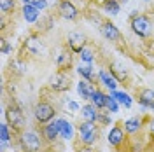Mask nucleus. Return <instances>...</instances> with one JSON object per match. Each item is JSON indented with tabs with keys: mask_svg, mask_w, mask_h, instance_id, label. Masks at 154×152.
I'll return each mask as SVG.
<instances>
[{
	"mask_svg": "<svg viewBox=\"0 0 154 152\" xmlns=\"http://www.w3.org/2000/svg\"><path fill=\"white\" fill-rule=\"evenodd\" d=\"M98 82L103 86V87H107L109 91H116L117 89V81H116V77L109 72V70H100L98 72Z\"/></svg>",
	"mask_w": 154,
	"mask_h": 152,
	"instance_id": "15",
	"label": "nucleus"
},
{
	"mask_svg": "<svg viewBox=\"0 0 154 152\" xmlns=\"http://www.w3.org/2000/svg\"><path fill=\"white\" fill-rule=\"evenodd\" d=\"M95 82H91V81H86V79H81L79 82H77V93L79 96L82 98V100H91V96L95 93Z\"/></svg>",
	"mask_w": 154,
	"mask_h": 152,
	"instance_id": "14",
	"label": "nucleus"
},
{
	"mask_svg": "<svg viewBox=\"0 0 154 152\" xmlns=\"http://www.w3.org/2000/svg\"><path fill=\"white\" fill-rule=\"evenodd\" d=\"M100 33L103 35V38L110 40V42H117V40H121V38H123L119 28L116 26L114 23H110V21H103V23L100 25Z\"/></svg>",
	"mask_w": 154,
	"mask_h": 152,
	"instance_id": "12",
	"label": "nucleus"
},
{
	"mask_svg": "<svg viewBox=\"0 0 154 152\" xmlns=\"http://www.w3.org/2000/svg\"><path fill=\"white\" fill-rule=\"evenodd\" d=\"M96 123L100 124V126H110V123H112V119H110V112H98V119H96Z\"/></svg>",
	"mask_w": 154,
	"mask_h": 152,
	"instance_id": "30",
	"label": "nucleus"
},
{
	"mask_svg": "<svg viewBox=\"0 0 154 152\" xmlns=\"http://www.w3.org/2000/svg\"><path fill=\"white\" fill-rule=\"evenodd\" d=\"M32 5H35L38 11H44L46 7H48V0H33Z\"/></svg>",
	"mask_w": 154,
	"mask_h": 152,
	"instance_id": "31",
	"label": "nucleus"
},
{
	"mask_svg": "<svg viewBox=\"0 0 154 152\" xmlns=\"http://www.w3.org/2000/svg\"><path fill=\"white\" fill-rule=\"evenodd\" d=\"M72 65H74V51H70L68 47L61 49L56 58V68L60 72H70Z\"/></svg>",
	"mask_w": 154,
	"mask_h": 152,
	"instance_id": "8",
	"label": "nucleus"
},
{
	"mask_svg": "<svg viewBox=\"0 0 154 152\" xmlns=\"http://www.w3.org/2000/svg\"><path fill=\"white\" fill-rule=\"evenodd\" d=\"M110 96H114L116 100H117V103L123 105V107H126V108H130L131 105H133V100H131V96L128 95V93H125V91H110Z\"/></svg>",
	"mask_w": 154,
	"mask_h": 152,
	"instance_id": "26",
	"label": "nucleus"
},
{
	"mask_svg": "<svg viewBox=\"0 0 154 152\" xmlns=\"http://www.w3.org/2000/svg\"><path fill=\"white\" fill-rule=\"evenodd\" d=\"M54 115H56V108L49 103V102H44V100H42V102H38V103L33 107V117H35V123L40 124V126L51 123V121L54 119Z\"/></svg>",
	"mask_w": 154,
	"mask_h": 152,
	"instance_id": "5",
	"label": "nucleus"
},
{
	"mask_svg": "<svg viewBox=\"0 0 154 152\" xmlns=\"http://www.w3.org/2000/svg\"><path fill=\"white\" fill-rule=\"evenodd\" d=\"M88 44V38L84 33H81V32H70L67 37V46L70 51H74L75 54H79L82 47Z\"/></svg>",
	"mask_w": 154,
	"mask_h": 152,
	"instance_id": "9",
	"label": "nucleus"
},
{
	"mask_svg": "<svg viewBox=\"0 0 154 152\" xmlns=\"http://www.w3.org/2000/svg\"><path fill=\"white\" fill-rule=\"evenodd\" d=\"M58 14L67 21H75L79 18V11L72 0H58Z\"/></svg>",
	"mask_w": 154,
	"mask_h": 152,
	"instance_id": "7",
	"label": "nucleus"
},
{
	"mask_svg": "<svg viewBox=\"0 0 154 152\" xmlns=\"http://www.w3.org/2000/svg\"><path fill=\"white\" fill-rule=\"evenodd\" d=\"M14 7H16V0H0V11H2V14L14 12Z\"/></svg>",
	"mask_w": 154,
	"mask_h": 152,
	"instance_id": "29",
	"label": "nucleus"
},
{
	"mask_svg": "<svg viewBox=\"0 0 154 152\" xmlns=\"http://www.w3.org/2000/svg\"><path fill=\"white\" fill-rule=\"evenodd\" d=\"M0 140H2V143H5V145L12 140L11 138V126L7 123H4L0 126Z\"/></svg>",
	"mask_w": 154,
	"mask_h": 152,
	"instance_id": "27",
	"label": "nucleus"
},
{
	"mask_svg": "<svg viewBox=\"0 0 154 152\" xmlns=\"http://www.w3.org/2000/svg\"><path fill=\"white\" fill-rule=\"evenodd\" d=\"M42 135L33 129H25L19 133V147L23 152H40L42 150Z\"/></svg>",
	"mask_w": 154,
	"mask_h": 152,
	"instance_id": "2",
	"label": "nucleus"
},
{
	"mask_svg": "<svg viewBox=\"0 0 154 152\" xmlns=\"http://www.w3.org/2000/svg\"><path fill=\"white\" fill-rule=\"evenodd\" d=\"M58 126H60V136L65 140H72L74 138V126L68 123L67 119H58Z\"/></svg>",
	"mask_w": 154,
	"mask_h": 152,
	"instance_id": "21",
	"label": "nucleus"
},
{
	"mask_svg": "<svg viewBox=\"0 0 154 152\" xmlns=\"http://www.w3.org/2000/svg\"><path fill=\"white\" fill-rule=\"evenodd\" d=\"M105 110H107V112H110V114H117V110H119V103H117V100H116L114 96L107 95V105H105Z\"/></svg>",
	"mask_w": 154,
	"mask_h": 152,
	"instance_id": "28",
	"label": "nucleus"
},
{
	"mask_svg": "<svg viewBox=\"0 0 154 152\" xmlns=\"http://www.w3.org/2000/svg\"><path fill=\"white\" fill-rule=\"evenodd\" d=\"M119 2H125V4H126V2H128V0H119Z\"/></svg>",
	"mask_w": 154,
	"mask_h": 152,
	"instance_id": "37",
	"label": "nucleus"
},
{
	"mask_svg": "<svg viewBox=\"0 0 154 152\" xmlns=\"http://www.w3.org/2000/svg\"><path fill=\"white\" fill-rule=\"evenodd\" d=\"M130 28H131V32L137 37L149 38L154 32V25H152V19L149 18V16L133 12L131 18H130Z\"/></svg>",
	"mask_w": 154,
	"mask_h": 152,
	"instance_id": "1",
	"label": "nucleus"
},
{
	"mask_svg": "<svg viewBox=\"0 0 154 152\" xmlns=\"http://www.w3.org/2000/svg\"><path fill=\"white\" fill-rule=\"evenodd\" d=\"M144 2H149V0H144Z\"/></svg>",
	"mask_w": 154,
	"mask_h": 152,
	"instance_id": "38",
	"label": "nucleus"
},
{
	"mask_svg": "<svg viewBox=\"0 0 154 152\" xmlns=\"http://www.w3.org/2000/svg\"><path fill=\"white\" fill-rule=\"evenodd\" d=\"M25 47L28 51L30 54H40V53H44V44L38 40L37 35H32L25 40Z\"/></svg>",
	"mask_w": 154,
	"mask_h": 152,
	"instance_id": "19",
	"label": "nucleus"
},
{
	"mask_svg": "<svg viewBox=\"0 0 154 152\" xmlns=\"http://www.w3.org/2000/svg\"><path fill=\"white\" fill-rule=\"evenodd\" d=\"M72 86V79H70V74L68 72H60L58 70L54 75L49 79V87L56 93H65L70 89Z\"/></svg>",
	"mask_w": 154,
	"mask_h": 152,
	"instance_id": "6",
	"label": "nucleus"
},
{
	"mask_svg": "<svg viewBox=\"0 0 154 152\" xmlns=\"http://www.w3.org/2000/svg\"><path fill=\"white\" fill-rule=\"evenodd\" d=\"M137 100H138L140 107L154 110V89L152 87H140L137 91Z\"/></svg>",
	"mask_w": 154,
	"mask_h": 152,
	"instance_id": "13",
	"label": "nucleus"
},
{
	"mask_svg": "<svg viewBox=\"0 0 154 152\" xmlns=\"http://www.w3.org/2000/svg\"><path fill=\"white\" fill-rule=\"evenodd\" d=\"M151 131H152V135H154V119L151 121Z\"/></svg>",
	"mask_w": 154,
	"mask_h": 152,
	"instance_id": "35",
	"label": "nucleus"
},
{
	"mask_svg": "<svg viewBox=\"0 0 154 152\" xmlns=\"http://www.w3.org/2000/svg\"><path fill=\"white\" fill-rule=\"evenodd\" d=\"M98 123H89V121H82V123L77 126V131L81 136V142L82 145H93L98 142V136H100V129H98Z\"/></svg>",
	"mask_w": 154,
	"mask_h": 152,
	"instance_id": "4",
	"label": "nucleus"
},
{
	"mask_svg": "<svg viewBox=\"0 0 154 152\" xmlns=\"http://www.w3.org/2000/svg\"><path fill=\"white\" fill-rule=\"evenodd\" d=\"M75 152H95V150H93L89 145H82V147H77Z\"/></svg>",
	"mask_w": 154,
	"mask_h": 152,
	"instance_id": "34",
	"label": "nucleus"
},
{
	"mask_svg": "<svg viewBox=\"0 0 154 152\" xmlns=\"http://www.w3.org/2000/svg\"><path fill=\"white\" fill-rule=\"evenodd\" d=\"M89 102L95 105L98 110H103L105 105H107V95L102 91V89H95V93H93V96H91Z\"/></svg>",
	"mask_w": 154,
	"mask_h": 152,
	"instance_id": "24",
	"label": "nucleus"
},
{
	"mask_svg": "<svg viewBox=\"0 0 154 152\" xmlns=\"http://www.w3.org/2000/svg\"><path fill=\"white\" fill-rule=\"evenodd\" d=\"M46 152H58V150H53V149H48Z\"/></svg>",
	"mask_w": 154,
	"mask_h": 152,
	"instance_id": "36",
	"label": "nucleus"
},
{
	"mask_svg": "<svg viewBox=\"0 0 154 152\" xmlns=\"http://www.w3.org/2000/svg\"><path fill=\"white\" fill-rule=\"evenodd\" d=\"M2 53H4V54H9L11 53V46L5 42V40H2Z\"/></svg>",
	"mask_w": 154,
	"mask_h": 152,
	"instance_id": "33",
	"label": "nucleus"
},
{
	"mask_svg": "<svg viewBox=\"0 0 154 152\" xmlns=\"http://www.w3.org/2000/svg\"><path fill=\"white\" fill-rule=\"evenodd\" d=\"M68 108L72 110V112H81V107L77 102H68Z\"/></svg>",
	"mask_w": 154,
	"mask_h": 152,
	"instance_id": "32",
	"label": "nucleus"
},
{
	"mask_svg": "<svg viewBox=\"0 0 154 152\" xmlns=\"http://www.w3.org/2000/svg\"><path fill=\"white\" fill-rule=\"evenodd\" d=\"M5 121H7V124L11 126V129L16 131V133L25 131V128H26V117H25V112L14 103H11L9 107L5 108Z\"/></svg>",
	"mask_w": 154,
	"mask_h": 152,
	"instance_id": "3",
	"label": "nucleus"
},
{
	"mask_svg": "<svg viewBox=\"0 0 154 152\" xmlns=\"http://www.w3.org/2000/svg\"><path fill=\"white\" fill-rule=\"evenodd\" d=\"M75 72L81 75V79H86V81H91V82H96V79H98V75H95V68H93L91 63H81L75 68Z\"/></svg>",
	"mask_w": 154,
	"mask_h": 152,
	"instance_id": "17",
	"label": "nucleus"
},
{
	"mask_svg": "<svg viewBox=\"0 0 154 152\" xmlns=\"http://www.w3.org/2000/svg\"><path fill=\"white\" fill-rule=\"evenodd\" d=\"M125 128L121 126V124H116V126H112L110 128V131H109V135H107V142H109V145L110 147H121L123 143H125Z\"/></svg>",
	"mask_w": 154,
	"mask_h": 152,
	"instance_id": "11",
	"label": "nucleus"
},
{
	"mask_svg": "<svg viewBox=\"0 0 154 152\" xmlns=\"http://www.w3.org/2000/svg\"><path fill=\"white\" fill-rule=\"evenodd\" d=\"M102 9L110 16H117L121 11V2L119 0H103L102 2Z\"/></svg>",
	"mask_w": 154,
	"mask_h": 152,
	"instance_id": "25",
	"label": "nucleus"
},
{
	"mask_svg": "<svg viewBox=\"0 0 154 152\" xmlns=\"http://www.w3.org/2000/svg\"><path fill=\"white\" fill-rule=\"evenodd\" d=\"M40 135H42V138H44L48 143H54L56 142L58 136H60L58 119H54V121H51V123H48V124H44V126L40 128Z\"/></svg>",
	"mask_w": 154,
	"mask_h": 152,
	"instance_id": "10",
	"label": "nucleus"
},
{
	"mask_svg": "<svg viewBox=\"0 0 154 152\" xmlns=\"http://www.w3.org/2000/svg\"><path fill=\"white\" fill-rule=\"evenodd\" d=\"M40 11L35 7V5H32V4H28V5H23V19L26 21V23H37L38 21V14Z\"/></svg>",
	"mask_w": 154,
	"mask_h": 152,
	"instance_id": "22",
	"label": "nucleus"
},
{
	"mask_svg": "<svg viewBox=\"0 0 154 152\" xmlns=\"http://www.w3.org/2000/svg\"><path fill=\"white\" fill-rule=\"evenodd\" d=\"M79 58H81V63H93V59L96 58V51H95V46L91 44H86L82 51L79 53Z\"/></svg>",
	"mask_w": 154,
	"mask_h": 152,
	"instance_id": "23",
	"label": "nucleus"
},
{
	"mask_svg": "<svg viewBox=\"0 0 154 152\" xmlns=\"http://www.w3.org/2000/svg\"><path fill=\"white\" fill-rule=\"evenodd\" d=\"M109 72L116 77L117 82H125V81H128V70H126L121 63H117V61H112V63L109 65Z\"/></svg>",
	"mask_w": 154,
	"mask_h": 152,
	"instance_id": "18",
	"label": "nucleus"
},
{
	"mask_svg": "<svg viewBox=\"0 0 154 152\" xmlns=\"http://www.w3.org/2000/svg\"><path fill=\"white\" fill-rule=\"evenodd\" d=\"M98 108L93 103H86L81 107V114H82V121H89V123H96L98 119Z\"/></svg>",
	"mask_w": 154,
	"mask_h": 152,
	"instance_id": "20",
	"label": "nucleus"
},
{
	"mask_svg": "<svg viewBox=\"0 0 154 152\" xmlns=\"http://www.w3.org/2000/svg\"><path fill=\"white\" fill-rule=\"evenodd\" d=\"M123 126H125L126 135H137L142 129L144 121H142V117H130V119H126L125 123H123Z\"/></svg>",
	"mask_w": 154,
	"mask_h": 152,
	"instance_id": "16",
	"label": "nucleus"
}]
</instances>
